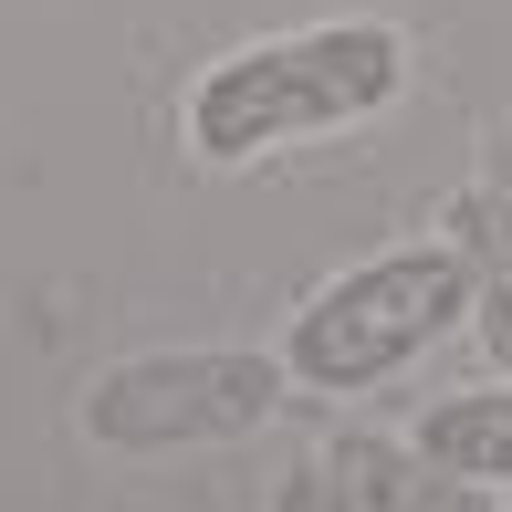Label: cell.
I'll return each instance as SVG.
<instances>
[{"label":"cell","instance_id":"7a4b0ae2","mask_svg":"<svg viewBox=\"0 0 512 512\" xmlns=\"http://www.w3.org/2000/svg\"><path fill=\"white\" fill-rule=\"evenodd\" d=\"M471 293H481V262H471L460 230L398 241V251H377V262L335 272V283L283 324V377L314 387V398H366V387L408 377L450 324H471Z\"/></svg>","mask_w":512,"mask_h":512},{"label":"cell","instance_id":"ba28073f","mask_svg":"<svg viewBox=\"0 0 512 512\" xmlns=\"http://www.w3.org/2000/svg\"><path fill=\"white\" fill-rule=\"evenodd\" d=\"M492 512H512V502H492Z\"/></svg>","mask_w":512,"mask_h":512},{"label":"cell","instance_id":"8992f818","mask_svg":"<svg viewBox=\"0 0 512 512\" xmlns=\"http://www.w3.org/2000/svg\"><path fill=\"white\" fill-rule=\"evenodd\" d=\"M272 512H366V502L345 492V471H335V460H304V471L283 481V502H272Z\"/></svg>","mask_w":512,"mask_h":512},{"label":"cell","instance_id":"52a82bcc","mask_svg":"<svg viewBox=\"0 0 512 512\" xmlns=\"http://www.w3.org/2000/svg\"><path fill=\"white\" fill-rule=\"evenodd\" d=\"M481 199H492V220L512 230V115L492 126V157H481Z\"/></svg>","mask_w":512,"mask_h":512},{"label":"cell","instance_id":"6da1fadb","mask_svg":"<svg viewBox=\"0 0 512 512\" xmlns=\"http://www.w3.org/2000/svg\"><path fill=\"white\" fill-rule=\"evenodd\" d=\"M408 95V32L398 21H304L220 53L189 84V147L209 168H251L304 136H345Z\"/></svg>","mask_w":512,"mask_h":512},{"label":"cell","instance_id":"3957f363","mask_svg":"<svg viewBox=\"0 0 512 512\" xmlns=\"http://www.w3.org/2000/svg\"><path fill=\"white\" fill-rule=\"evenodd\" d=\"M283 356H251V345H168V356H126L84 387V439L95 450H220L251 439L283 408Z\"/></svg>","mask_w":512,"mask_h":512},{"label":"cell","instance_id":"5b68a950","mask_svg":"<svg viewBox=\"0 0 512 512\" xmlns=\"http://www.w3.org/2000/svg\"><path fill=\"white\" fill-rule=\"evenodd\" d=\"M418 450L439 460V471L481 481V492H512V377L492 387H460V398H439L418 418Z\"/></svg>","mask_w":512,"mask_h":512},{"label":"cell","instance_id":"277c9868","mask_svg":"<svg viewBox=\"0 0 512 512\" xmlns=\"http://www.w3.org/2000/svg\"><path fill=\"white\" fill-rule=\"evenodd\" d=\"M345 471V492H356L366 512H492L502 492H481V481H460V471H439L429 450H398V439H366V429H345L335 450H324Z\"/></svg>","mask_w":512,"mask_h":512}]
</instances>
